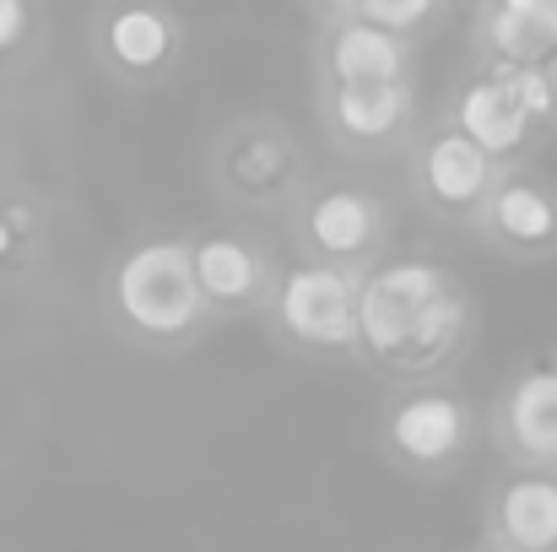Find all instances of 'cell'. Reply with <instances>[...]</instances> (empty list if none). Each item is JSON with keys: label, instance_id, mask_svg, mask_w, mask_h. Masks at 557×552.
Wrapping results in <instances>:
<instances>
[{"label": "cell", "instance_id": "cell-8", "mask_svg": "<svg viewBox=\"0 0 557 552\" xmlns=\"http://www.w3.org/2000/svg\"><path fill=\"white\" fill-rule=\"evenodd\" d=\"M498 520H504V542L520 552H547L557 548V482L547 477H520L504 488L498 499Z\"/></svg>", "mask_w": 557, "mask_h": 552}, {"label": "cell", "instance_id": "cell-20", "mask_svg": "<svg viewBox=\"0 0 557 552\" xmlns=\"http://www.w3.org/2000/svg\"><path fill=\"white\" fill-rule=\"evenodd\" d=\"M5 249H11V228L0 222V255H5Z\"/></svg>", "mask_w": 557, "mask_h": 552}, {"label": "cell", "instance_id": "cell-12", "mask_svg": "<svg viewBox=\"0 0 557 552\" xmlns=\"http://www.w3.org/2000/svg\"><path fill=\"white\" fill-rule=\"evenodd\" d=\"M406 114V87L400 82H358L336 87V125L358 142H384Z\"/></svg>", "mask_w": 557, "mask_h": 552}, {"label": "cell", "instance_id": "cell-3", "mask_svg": "<svg viewBox=\"0 0 557 552\" xmlns=\"http://www.w3.org/2000/svg\"><path fill=\"white\" fill-rule=\"evenodd\" d=\"M282 320L314 347H347L358 336V287L331 266H304L282 287Z\"/></svg>", "mask_w": 557, "mask_h": 552}, {"label": "cell", "instance_id": "cell-19", "mask_svg": "<svg viewBox=\"0 0 557 552\" xmlns=\"http://www.w3.org/2000/svg\"><path fill=\"white\" fill-rule=\"evenodd\" d=\"M542 71H547V87H553V103H557V49L547 54V65H542Z\"/></svg>", "mask_w": 557, "mask_h": 552}, {"label": "cell", "instance_id": "cell-16", "mask_svg": "<svg viewBox=\"0 0 557 552\" xmlns=\"http://www.w3.org/2000/svg\"><path fill=\"white\" fill-rule=\"evenodd\" d=\"M493 82H504V87H509V98H515L531 120H547V114L557 109L542 65H509V60H498V65H493Z\"/></svg>", "mask_w": 557, "mask_h": 552}, {"label": "cell", "instance_id": "cell-6", "mask_svg": "<svg viewBox=\"0 0 557 552\" xmlns=\"http://www.w3.org/2000/svg\"><path fill=\"white\" fill-rule=\"evenodd\" d=\"M525 131H531V114L509 98V87L504 82H476L466 98H460V136L466 142H476L487 158H498V152H515L520 142H525Z\"/></svg>", "mask_w": 557, "mask_h": 552}, {"label": "cell", "instance_id": "cell-7", "mask_svg": "<svg viewBox=\"0 0 557 552\" xmlns=\"http://www.w3.org/2000/svg\"><path fill=\"white\" fill-rule=\"evenodd\" d=\"M487 174H493V158L466 142L460 131L438 136L428 147V163H422V180H428V195L444 200V206H471L482 189H487Z\"/></svg>", "mask_w": 557, "mask_h": 552}, {"label": "cell", "instance_id": "cell-13", "mask_svg": "<svg viewBox=\"0 0 557 552\" xmlns=\"http://www.w3.org/2000/svg\"><path fill=\"white\" fill-rule=\"evenodd\" d=\"M189 260H195L200 293L216 298V304H238L260 282V266H255L249 244H238V238H206L200 249H189Z\"/></svg>", "mask_w": 557, "mask_h": 552}, {"label": "cell", "instance_id": "cell-2", "mask_svg": "<svg viewBox=\"0 0 557 552\" xmlns=\"http://www.w3.org/2000/svg\"><path fill=\"white\" fill-rule=\"evenodd\" d=\"M114 298H120V315L136 331H147V336H180V331H189L195 315H200V282H195L189 244H180V238L141 244L120 266Z\"/></svg>", "mask_w": 557, "mask_h": 552}, {"label": "cell", "instance_id": "cell-1", "mask_svg": "<svg viewBox=\"0 0 557 552\" xmlns=\"http://www.w3.org/2000/svg\"><path fill=\"white\" fill-rule=\"evenodd\" d=\"M466 304L438 266L395 260L358 287V336L384 358H422L455 342Z\"/></svg>", "mask_w": 557, "mask_h": 552}, {"label": "cell", "instance_id": "cell-9", "mask_svg": "<svg viewBox=\"0 0 557 552\" xmlns=\"http://www.w3.org/2000/svg\"><path fill=\"white\" fill-rule=\"evenodd\" d=\"M331 71H336V87L400 82V44H395V33H384V27L347 22V27L331 38Z\"/></svg>", "mask_w": 557, "mask_h": 552}, {"label": "cell", "instance_id": "cell-21", "mask_svg": "<svg viewBox=\"0 0 557 552\" xmlns=\"http://www.w3.org/2000/svg\"><path fill=\"white\" fill-rule=\"evenodd\" d=\"M325 5H358V0H325Z\"/></svg>", "mask_w": 557, "mask_h": 552}, {"label": "cell", "instance_id": "cell-22", "mask_svg": "<svg viewBox=\"0 0 557 552\" xmlns=\"http://www.w3.org/2000/svg\"><path fill=\"white\" fill-rule=\"evenodd\" d=\"M493 552H520V548H509V542H504V548H493Z\"/></svg>", "mask_w": 557, "mask_h": 552}, {"label": "cell", "instance_id": "cell-18", "mask_svg": "<svg viewBox=\"0 0 557 552\" xmlns=\"http://www.w3.org/2000/svg\"><path fill=\"white\" fill-rule=\"evenodd\" d=\"M27 27V5L22 0H0V49H11Z\"/></svg>", "mask_w": 557, "mask_h": 552}, {"label": "cell", "instance_id": "cell-14", "mask_svg": "<svg viewBox=\"0 0 557 552\" xmlns=\"http://www.w3.org/2000/svg\"><path fill=\"white\" fill-rule=\"evenodd\" d=\"M169 44H174L169 16L152 11V5H131V11H120V16L109 22V49H114V60L131 65V71H152V65H163Z\"/></svg>", "mask_w": 557, "mask_h": 552}, {"label": "cell", "instance_id": "cell-15", "mask_svg": "<svg viewBox=\"0 0 557 552\" xmlns=\"http://www.w3.org/2000/svg\"><path fill=\"white\" fill-rule=\"evenodd\" d=\"M493 222L509 238H520V244H542V238L557 233V206L553 195H542L536 184H504L493 195Z\"/></svg>", "mask_w": 557, "mask_h": 552}, {"label": "cell", "instance_id": "cell-11", "mask_svg": "<svg viewBox=\"0 0 557 552\" xmlns=\"http://www.w3.org/2000/svg\"><path fill=\"white\" fill-rule=\"evenodd\" d=\"M373 228H379L373 200L358 195V189H331V195H320V200L309 206V238H314L320 249H331V255L363 249L373 238Z\"/></svg>", "mask_w": 557, "mask_h": 552}, {"label": "cell", "instance_id": "cell-4", "mask_svg": "<svg viewBox=\"0 0 557 552\" xmlns=\"http://www.w3.org/2000/svg\"><path fill=\"white\" fill-rule=\"evenodd\" d=\"M389 439H395V450L400 455H411V461H444V455H455L460 450V439H466V406L455 401V395H411V401H400V412L389 417Z\"/></svg>", "mask_w": 557, "mask_h": 552}, {"label": "cell", "instance_id": "cell-5", "mask_svg": "<svg viewBox=\"0 0 557 552\" xmlns=\"http://www.w3.org/2000/svg\"><path fill=\"white\" fill-rule=\"evenodd\" d=\"M487 38L509 65H547L557 49V0H498L487 16Z\"/></svg>", "mask_w": 557, "mask_h": 552}, {"label": "cell", "instance_id": "cell-17", "mask_svg": "<svg viewBox=\"0 0 557 552\" xmlns=\"http://www.w3.org/2000/svg\"><path fill=\"white\" fill-rule=\"evenodd\" d=\"M352 11H358L369 27H384V33H406V27L428 22L433 0H358Z\"/></svg>", "mask_w": 557, "mask_h": 552}, {"label": "cell", "instance_id": "cell-10", "mask_svg": "<svg viewBox=\"0 0 557 552\" xmlns=\"http://www.w3.org/2000/svg\"><path fill=\"white\" fill-rule=\"evenodd\" d=\"M509 433L525 455L557 461V368L525 373L509 395Z\"/></svg>", "mask_w": 557, "mask_h": 552}]
</instances>
